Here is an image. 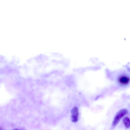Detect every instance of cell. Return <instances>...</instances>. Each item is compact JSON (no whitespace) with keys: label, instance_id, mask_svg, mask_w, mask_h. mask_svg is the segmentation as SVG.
I'll list each match as a JSON object with an SVG mask.
<instances>
[{"label":"cell","instance_id":"3","mask_svg":"<svg viewBox=\"0 0 130 130\" xmlns=\"http://www.w3.org/2000/svg\"><path fill=\"white\" fill-rule=\"evenodd\" d=\"M130 81V78L128 76L123 75L120 77L118 81L120 84L122 85H126L128 84Z\"/></svg>","mask_w":130,"mask_h":130},{"label":"cell","instance_id":"2","mask_svg":"<svg viewBox=\"0 0 130 130\" xmlns=\"http://www.w3.org/2000/svg\"><path fill=\"white\" fill-rule=\"evenodd\" d=\"M71 120L72 122H76L78 120L79 113L77 108L76 107H73L71 111Z\"/></svg>","mask_w":130,"mask_h":130},{"label":"cell","instance_id":"4","mask_svg":"<svg viewBox=\"0 0 130 130\" xmlns=\"http://www.w3.org/2000/svg\"><path fill=\"white\" fill-rule=\"evenodd\" d=\"M123 122L124 126L127 128H130V119L126 117L124 118Z\"/></svg>","mask_w":130,"mask_h":130},{"label":"cell","instance_id":"5","mask_svg":"<svg viewBox=\"0 0 130 130\" xmlns=\"http://www.w3.org/2000/svg\"><path fill=\"white\" fill-rule=\"evenodd\" d=\"M13 130H19V129H15Z\"/></svg>","mask_w":130,"mask_h":130},{"label":"cell","instance_id":"1","mask_svg":"<svg viewBox=\"0 0 130 130\" xmlns=\"http://www.w3.org/2000/svg\"><path fill=\"white\" fill-rule=\"evenodd\" d=\"M128 113V110L123 109L119 110L115 115L112 123L113 127L116 126L121 120Z\"/></svg>","mask_w":130,"mask_h":130}]
</instances>
